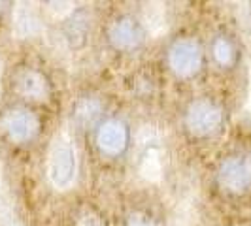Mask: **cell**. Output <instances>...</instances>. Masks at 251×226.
<instances>
[{"label": "cell", "mask_w": 251, "mask_h": 226, "mask_svg": "<svg viewBox=\"0 0 251 226\" xmlns=\"http://www.w3.org/2000/svg\"><path fill=\"white\" fill-rule=\"evenodd\" d=\"M77 177V151L70 132L63 128L55 134L48 153V179L51 187L57 190H68L72 188Z\"/></svg>", "instance_id": "6da1fadb"}, {"label": "cell", "mask_w": 251, "mask_h": 226, "mask_svg": "<svg viewBox=\"0 0 251 226\" xmlns=\"http://www.w3.org/2000/svg\"><path fill=\"white\" fill-rule=\"evenodd\" d=\"M164 147L159 132L153 126H144L138 134V172L150 183L163 179Z\"/></svg>", "instance_id": "7a4b0ae2"}, {"label": "cell", "mask_w": 251, "mask_h": 226, "mask_svg": "<svg viewBox=\"0 0 251 226\" xmlns=\"http://www.w3.org/2000/svg\"><path fill=\"white\" fill-rule=\"evenodd\" d=\"M217 181L223 190L244 194L251 188V151L246 157H230L221 162Z\"/></svg>", "instance_id": "3957f363"}, {"label": "cell", "mask_w": 251, "mask_h": 226, "mask_svg": "<svg viewBox=\"0 0 251 226\" xmlns=\"http://www.w3.org/2000/svg\"><path fill=\"white\" fill-rule=\"evenodd\" d=\"M223 121L221 108L210 100H195L185 113V125L195 136H208L215 132Z\"/></svg>", "instance_id": "277c9868"}, {"label": "cell", "mask_w": 251, "mask_h": 226, "mask_svg": "<svg viewBox=\"0 0 251 226\" xmlns=\"http://www.w3.org/2000/svg\"><path fill=\"white\" fill-rule=\"evenodd\" d=\"M168 63H170V68L174 70V74L179 77L193 75L202 64L201 45L191 38L177 40L168 51Z\"/></svg>", "instance_id": "5b68a950"}, {"label": "cell", "mask_w": 251, "mask_h": 226, "mask_svg": "<svg viewBox=\"0 0 251 226\" xmlns=\"http://www.w3.org/2000/svg\"><path fill=\"white\" fill-rule=\"evenodd\" d=\"M2 128L6 130L8 138L17 143H26L38 134L40 121L32 112L28 110H12L4 115Z\"/></svg>", "instance_id": "8992f818"}, {"label": "cell", "mask_w": 251, "mask_h": 226, "mask_svg": "<svg viewBox=\"0 0 251 226\" xmlns=\"http://www.w3.org/2000/svg\"><path fill=\"white\" fill-rule=\"evenodd\" d=\"M12 30L15 38H19V40H26V38L40 34L42 21L38 17V12L32 2H15Z\"/></svg>", "instance_id": "52a82bcc"}, {"label": "cell", "mask_w": 251, "mask_h": 226, "mask_svg": "<svg viewBox=\"0 0 251 226\" xmlns=\"http://www.w3.org/2000/svg\"><path fill=\"white\" fill-rule=\"evenodd\" d=\"M97 143L104 153L108 155H119L123 153L128 143V130L121 121H106L97 130Z\"/></svg>", "instance_id": "ba28073f"}, {"label": "cell", "mask_w": 251, "mask_h": 226, "mask_svg": "<svg viewBox=\"0 0 251 226\" xmlns=\"http://www.w3.org/2000/svg\"><path fill=\"white\" fill-rule=\"evenodd\" d=\"M108 38L115 49L128 51L134 49L142 42V32H140L138 23L132 17H121L110 25Z\"/></svg>", "instance_id": "9c48e42d"}, {"label": "cell", "mask_w": 251, "mask_h": 226, "mask_svg": "<svg viewBox=\"0 0 251 226\" xmlns=\"http://www.w3.org/2000/svg\"><path fill=\"white\" fill-rule=\"evenodd\" d=\"M15 87L17 90L30 100H46L50 96V85L46 81V77L38 74L34 70H23L15 77Z\"/></svg>", "instance_id": "30bf717a"}, {"label": "cell", "mask_w": 251, "mask_h": 226, "mask_svg": "<svg viewBox=\"0 0 251 226\" xmlns=\"http://www.w3.org/2000/svg\"><path fill=\"white\" fill-rule=\"evenodd\" d=\"M144 26L151 36H161L166 32V12L159 2H151L144 8Z\"/></svg>", "instance_id": "8fae6325"}, {"label": "cell", "mask_w": 251, "mask_h": 226, "mask_svg": "<svg viewBox=\"0 0 251 226\" xmlns=\"http://www.w3.org/2000/svg\"><path fill=\"white\" fill-rule=\"evenodd\" d=\"M102 113V104L95 98H87V100H81L75 108V121L77 125L89 128L93 126L99 119H100Z\"/></svg>", "instance_id": "7c38bea8"}, {"label": "cell", "mask_w": 251, "mask_h": 226, "mask_svg": "<svg viewBox=\"0 0 251 226\" xmlns=\"http://www.w3.org/2000/svg\"><path fill=\"white\" fill-rule=\"evenodd\" d=\"M212 53H214L215 63L219 64V66H223V68L232 66L234 61H236V47H234V44L225 36L215 38L214 45H212Z\"/></svg>", "instance_id": "4fadbf2b"}, {"label": "cell", "mask_w": 251, "mask_h": 226, "mask_svg": "<svg viewBox=\"0 0 251 226\" xmlns=\"http://www.w3.org/2000/svg\"><path fill=\"white\" fill-rule=\"evenodd\" d=\"M0 226H23L13 211L12 200L8 194L0 190Z\"/></svg>", "instance_id": "5bb4252c"}, {"label": "cell", "mask_w": 251, "mask_h": 226, "mask_svg": "<svg viewBox=\"0 0 251 226\" xmlns=\"http://www.w3.org/2000/svg\"><path fill=\"white\" fill-rule=\"evenodd\" d=\"M48 12L53 15V17H66L74 12V4L72 2H48Z\"/></svg>", "instance_id": "9a60e30c"}, {"label": "cell", "mask_w": 251, "mask_h": 226, "mask_svg": "<svg viewBox=\"0 0 251 226\" xmlns=\"http://www.w3.org/2000/svg\"><path fill=\"white\" fill-rule=\"evenodd\" d=\"M126 226H157V225H155V221H153L148 213H144V211H134V213L128 215Z\"/></svg>", "instance_id": "2e32d148"}, {"label": "cell", "mask_w": 251, "mask_h": 226, "mask_svg": "<svg viewBox=\"0 0 251 226\" xmlns=\"http://www.w3.org/2000/svg\"><path fill=\"white\" fill-rule=\"evenodd\" d=\"M77 226H104V225H102V221L95 213H85L79 219Z\"/></svg>", "instance_id": "e0dca14e"}, {"label": "cell", "mask_w": 251, "mask_h": 226, "mask_svg": "<svg viewBox=\"0 0 251 226\" xmlns=\"http://www.w3.org/2000/svg\"><path fill=\"white\" fill-rule=\"evenodd\" d=\"M248 110L251 112V72H250V94H248Z\"/></svg>", "instance_id": "ac0fdd59"}]
</instances>
